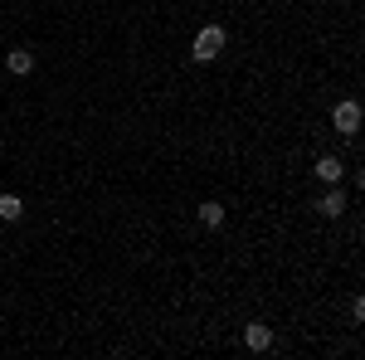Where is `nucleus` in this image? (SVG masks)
I'll list each match as a JSON object with an SVG mask.
<instances>
[{"label":"nucleus","mask_w":365,"mask_h":360,"mask_svg":"<svg viewBox=\"0 0 365 360\" xmlns=\"http://www.w3.org/2000/svg\"><path fill=\"white\" fill-rule=\"evenodd\" d=\"M341 175H346V166H341L336 156H322V161H317V180H327V185H341Z\"/></svg>","instance_id":"39448f33"},{"label":"nucleus","mask_w":365,"mask_h":360,"mask_svg":"<svg viewBox=\"0 0 365 360\" xmlns=\"http://www.w3.org/2000/svg\"><path fill=\"white\" fill-rule=\"evenodd\" d=\"M0 220L20 224V220H25V200H20V195H0Z\"/></svg>","instance_id":"20e7f679"},{"label":"nucleus","mask_w":365,"mask_h":360,"mask_svg":"<svg viewBox=\"0 0 365 360\" xmlns=\"http://www.w3.org/2000/svg\"><path fill=\"white\" fill-rule=\"evenodd\" d=\"M5 68H10V73H29V68H34V54H29V49H10V54H5Z\"/></svg>","instance_id":"0eeeda50"},{"label":"nucleus","mask_w":365,"mask_h":360,"mask_svg":"<svg viewBox=\"0 0 365 360\" xmlns=\"http://www.w3.org/2000/svg\"><path fill=\"white\" fill-rule=\"evenodd\" d=\"M317 210H322V215H327V220H336L341 210H346V195L336 190V185H331V190L322 195V200H317Z\"/></svg>","instance_id":"423d86ee"},{"label":"nucleus","mask_w":365,"mask_h":360,"mask_svg":"<svg viewBox=\"0 0 365 360\" xmlns=\"http://www.w3.org/2000/svg\"><path fill=\"white\" fill-rule=\"evenodd\" d=\"M225 44H229L225 25H205V29L195 34V49H190V58H195V63H210V58L225 54Z\"/></svg>","instance_id":"f257e3e1"},{"label":"nucleus","mask_w":365,"mask_h":360,"mask_svg":"<svg viewBox=\"0 0 365 360\" xmlns=\"http://www.w3.org/2000/svg\"><path fill=\"white\" fill-rule=\"evenodd\" d=\"M244 346H249V351H268V346H273V326H263V322L244 326Z\"/></svg>","instance_id":"7ed1b4c3"},{"label":"nucleus","mask_w":365,"mask_h":360,"mask_svg":"<svg viewBox=\"0 0 365 360\" xmlns=\"http://www.w3.org/2000/svg\"><path fill=\"white\" fill-rule=\"evenodd\" d=\"M361 103H351V98H346V103H336V108H331V127H336L341 137H356V132H361Z\"/></svg>","instance_id":"f03ea898"},{"label":"nucleus","mask_w":365,"mask_h":360,"mask_svg":"<svg viewBox=\"0 0 365 360\" xmlns=\"http://www.w3.org/2000/svg\"><path fill=\"white\" fill-rule=\"evenodd\" d=\"M200 224H205V229H220V224H225V210H220V200H205V205H200Z\"/></svg>","instance_id":"6e6552de"}]
</instances>
